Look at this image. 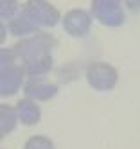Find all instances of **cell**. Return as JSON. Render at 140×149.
<instances>
[{"instance_id": "cell-7", "label": "cell", "mask_w": 140, "mask_h": 149, "mask_svg": "<svg viewBox=\"0 0 140 149\" xmlns=\"http://www.w3.org/2000/svg\"><path fill=\"white\" fill-rule=\"evenodd\" d=\"M58 84H54L52 81H49L47 77H29L24 84V93L25 97L32 99V101H50L52 97L58 95Z\"/></svg>"}, {"instance_id": "cell-4", "label": "cell", "mask_w": 140, "mask_h": 149, "mask_svg": "<svg viewBox=\"0 0 140 149\" xmlns=\"http://www.w3.org/2000/svg\"><path fill=\"white\" fill-rule=\"evenodd\" d=\"M22 11L38 27H45V29L58 25L63 20L59 11H58V7H54L49 0H27L22 6Z\"/></svg>"}, {"instance_id": "cell-11", "label": "cell", "mask_w": 140, "mask_h": 149, "mask_svg": "<svg viewBox=\"0 0 140 149\" xmlns=\"http://www.w3.org/2000/svg\"><path fill=\"white\" fill-rule=\"evenodd\" d=\"M18 122H20V119H18L16 108H13V106L4 102L0 106V136L6 138L11 131H15Z\"/></svg>"}, {"instance_id": "cell-9", "label": "cell", "mask_w": 140, "mask_h": 149, "mask_svg": "<svg viewBox=\"0 0 140 149\" xmlns=\"http://www.w3.org/2000/svg\"><path fill=\"white\" fill-rule=\"evenodd\" d=\"M25 68L27 77H41V76H47V74L52 70L54 67V58H52V52L50 54H41L36 58H31L27 61L22 63Z\"/></svg>"}, {"instance_id": "cell-8", "label": "cell", "mask_w": 140, "mask_h": 149, "mask_svg": "<svg viewBox=\"0 0 140 149\" xmlns=\"http://www.w3.org/2000/svg\"><path fill=\"white\" fill-rule=\"evenodd\" d=\"M16 111H18V119L20 122L31 127V126H36L41 119V110H40V106L36 104V101H32L29 97H24V99H20L16 102Z\"/></svg>"}, {"instance_id": "cell-10", "label": "cell", "mask_w": 140, "mask_h": 149, "mask_svg": "<svg viewBox=\"0 0 140 149\" xmlns=\"http://www.w3.org/2000/svg\"><path fill=\"white\" fill-rule=\"evenodd\" d=\"M7 29H9V33L13 36H16V38H27V36H31V34H34V33L40 31V27L32 22L22 9L11 22H7Z\"/></svg>"}, {"instance_id": "cell-3", "label": "cell", "mask_w": 140, "mask_h": 149, "mask_svg": "<svg viewBox=\"0 0 140 149\" xmlns=\"http://www.w3.org/2000/svg\"><path fill=\"white\" fill-rule=\"evenodd\" d=\"M86 81L95 92H110L118 83V72L104 61H93L86 68Z\"/></svg>"}, {"instance_id": "cell-12", "label": "cell", "mask_w": 140, "mask_h": 149, "mask_svg": "<svg viewBox=\"0 0 140 149\" xmlns=\"http://www.w3.org/2000/svg\"><path fill=\"white\" fill-rule=\"evenodd\" d=\"M18 13H20L18 0H0V18H2V24L11 22Z\"/></svg>"}, {"instance_id": "cell-1", "label": "cell", "mask_w": 140, "mask_h": 149, "mask_svg": "<svg viewBox=\"0 0 140 149\" xmlns=\"http://www.w3.org/2000/svg\"><path fill=\"white\" fill-rule=\"evenodd\" d=\"M56 38L49 33H43V31H38V33L31 34L27 38H22L20 41L13 45L15 52H16V58L20 63H24L31 58H36L41 54H50L52 49L56 47Z\"/></svg>"}, {"instance_id": "cell-13", "label": "cell", "mask_w": 140, "mask_h": 149, "mask_svg": "<svg viewBox=\"0 0 140 149\" xmlns=\"http://www.w3.org/2000/svg\"><path fill=\"white\" fill-rule=\"evenodd\" d=\"M24 149H56L54 142L50 140L49 136H43V135H32L31 138H27Z\"/></svg>"}, {"instance_id": "cell-6", "label": "cell", "mask_w": 140, "mask_h": 149, "mask_svg": "<svg viewBox=\"0 0 140 149\" xmlns=\"http://www.w3.org/2000/svg\"><path fill=\"white\" fill-rule=\"evenodd\" d=\"M92 13L84 9H70L63 16V29L72 36V38H84L88 36L92 29Z\"/></svg>"}, {"instance_id": "cell-14", "label": "cell", "mask_w": 140, "mask_h": 149, "mask_svg": "<svg viewBox=\"0 0 140 149\" xmlns=\"http://www.w3.org/2000/svg\"><path fill=\"white\" fill-rule=\"evenodd\" d=\"M124 4H126V7L129 11H133V13L140 11V0H124Z\"/></svg>"}, {"instance_id": "cell-5", "label": "cell", "mask_w": 140, "mask_h": 149, "mask_svg": "<svg viewBox=\"0 0 140 149\" xmlns=\"http://www.w3.org/2000/svg\"><path fill=\"white\" fill-rule=\"evenodd\" d=\"M25 68L22 63H13L7 67H0V92L4 97L15 95L25 84Z\"/></svg>"}, {"instance_id": "cell-2", "label": "cell", "mask_w": 140, "mask_h": 149, "mask_svg": "<svg viewBox=\"0 0 140 149\" xmlns=\"http://www.w3.org/2000/svg\"><path fill=\"white\" fill-rule=\"evenodd\" d=\"M92 16L106 27H120L126 22L124 0H92Z\"/></svg>"}]
</instances>
